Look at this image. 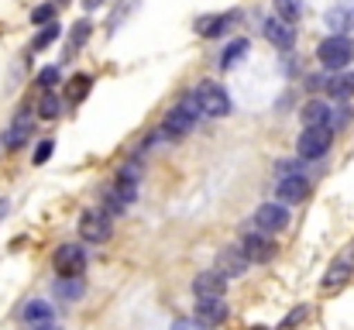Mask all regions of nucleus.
Returning a JSON list of instances; mask_svg holds the SVG:
<instances>
[{"mask_svg": "<svg viewBox=\"0 0 354 330\" xmlns=\"http://www.w3.org/2000/svg\"><path fill=\"white\" fill-rule=\"evenodd\" d=\"M317 59H320L324 69H330V73H344V69L351 66V59H354L351 38H348V35H330V38H324V42L317 45Z\"/></svg>", "mask_w": 354, "mask_h": 330, "instance_id": "f257e3e1", "label": "nucleus"}, {"mask_svg": "<svg viewBox=\"0 0 354 330\" xmlns=\"http://www.w3.org/2000/svg\"><path fill=\"white\" fill-rule=\"evenodd\" d=\"M196 117H200V104H196V97L189 93L183 104H176V107L165 113V120H162V134L165 138H186L189 131H193V124H196Z\"/></svg>", "mask_w": 354, "mask_h": 330, "instance_id": "f03ea898", "label": "nucleus"}, {"mask_svg": "<svg viewBox=\"0 0 354 330\" xmlns=\"http://www.w3.org/2000/svg\"><path fill=\"white\" fill-rule=\"evenodd\" d=\"M193 97L200 104V113H207V117H227L231 113V97L221 83H200Z\"/></svg>", "mask_w": 354, "mask_h": 330, "instance_id": "7ed1b4c3", "label": "nucleus"}, {"mask_svg": "<svg viewBox=\"0 0 354 330\" xmlns=\"http://www.w3.org/2000/svg\"><path fill=\"white\" fill-rule=\"evenodd\" d=\"M330 138H334V131H330V127H306V131L299 134V141H296L299 158H306V162L324 158V155H327V148H330Z\"/></svg>", "mask_w": 354, "mask_h": 330, "instance_id": "20e7f679", "label": "nucleus"}, {"mask_svg": "<svg viewBox=\"0 0 354 330\" xmlns=\"http://www.w3.org/2000/svg\"><path fill=\"white\" fill-rule=\"evenodd\" d=\"M52 265H55L59 279H80L83 268H86V251L76 248V244H62V248H55Z\"/></svg>", "mask_w": 354, "mask_h": 330, "instance_id": "39448f33", "label": "nucleus"}, {"mask_svg": "<svg viewBox=\"0 0 354 330\" xmlns=\"http://www.w3.org/2000/svg\"><path fill=\"white\" fill-rule=\"evenodd\" d=\"M254 223H258V230H265V234L286 230V223H289V210H286L282 203H265V207H258Z\"/></svg>", "mask_w": 354, "mask_h": 330, "instance_id": "423d86ee", "label": "nucleus"}, {"mask_svg": "<svg viewBox=\"0 0 354 330\" xmlns=\"http://www.w3.org/2000/svg\"><path fill=\"white\" fill-rule=\"evenodd\" d=\"M351 275H354V262L348 258V255H341V258H334V262H330V268H327V275H324L320 289H324V293H337Z\"/></svg>", "mask_w": 354, "mask_h": 330, "instance_id": "0eeeda50", "label": "nucleus"}, {"mask_svg": "<svg viewBox=\"0 0 354 330\" xmlns=\"http://www.w3.org/2000/svg\"><path fill=\"white\" fill-rule=\"evenodd\" d=\"M193 293H196V300H221L227 293V279L217 272H200L193 279Z\"/></svg>", "mask_w": 354, "mask_h": 330, "instance_id": "6e6552de", "label": "nucleus"}, {"mask_svg": "<svg viewBox=\"0 0 354 330\" xmlns=\"http://www.w3.org/2000/svg\"><path fill=\"white\" fill-rule=\"evenodd\" d=\"M234 21H237L234 10H227V14H203V17H196V35L200 38H221Z\"/></svg>", "mask_w": 354, "mask_h": 330, "instance_id": "1a4fd4ad", "label": "nucleus"}, {"mask_svg": "<svg viewBox=\"0 0 354 330\" xmlns=\"http://www.w3.org/2000/svg\"><path fill=\"white\" fill-rule=\"evenodd\" d=\"M80 237L90 241V244H104L111 237L107 214H83V220H80Z\"/></svg>", "mask_w": 354, "mask_h": 330, "instance_id": "9d476101", "label": "nucleus"}, {"mask_svg": "<svg viewBox=\"0 0 354 330\" xmlns=\"http://www.w3.org/2000/svg\"><path fill=\"white\" fill-rule=\"evenodd\" d=\"M265 38H268L279 52H289V48L296 45V28L286 24V21H279V17H268V21H265Z\"/></svg>", "mask_w": 354, "mask_h": 330, "instance_id": "9b49d317", "label": "nucleus"}, {"mask_svg": "<svg viewBox=\"0 0 354 330\" xmlns=\"http://www.w3.org/2000/svg\"><path fill=\"white\" fill-rule=\"evenodd\" d=\"M200 327H221L224 320H227V303H221V300H200L196 303V317H193Z\"/></svg>", "mask_w": 354, "mask_h": 330, "instance_id": "f8f14e48", "label": "nucleus"}, {"mask_svg": "<svg viewBox=\"0 0 354 330\" xmlns=\"http://www.w3.org/2000/svg\"><path fill=\"white\" fill-rule=\"evenodd\" d=\"M244 268H248V258H244L241 248H221V255H217V275L237 279V275H244Z\"/></svg>", "mask_w": 354, "mask_h": 330, "instance_id": "ddd939ff", "label": "nucleus"}, {"mask_svg": "<svg viewBox=\"0 0 354 330\" xmlns=\"http://www.w3.org/2000/svg\"><path fill=\"white\" fill-rule=\"evenodd\" d=\"M275 196H279V203H303V200L310 196V183H306L303 176H286V179L279 183Z\"/></svg>", "mask_w": 354, "mask_h": 330, "instance_id": "4468645a", "label": "nucleus"}, {"mask_svg": "<svg viewBox=\"0 0 354 330\" xmlns=\"http://www.w3.org/2000/svg\"><path fill=\"white\" fill-rule=\"evenodd\" d=\"M241 251H244V258H248V262H268V258L275 255V244H272L265 234H244Z\"/></svg>", "mask_w": 354, "mask_h": 330, "instance_id": "2eb2a0df", "label": "nucleus"}, {"mask_svg": "<svg viewBox=\"0 0 354 330\" xmlns=\"http://www.w3.org/2000/svg\"><path fill=\"white\" fill-rule=\"evenodd\" d=\"M31 127H35V124H31V113H28V110H21V113L14 117V124L7 127V134H3V148H10V152H14V148H21V145L28 141Z\"/></svg>", "mask_w": 354, "mask_h": 330, "instance_id": "dca6fc26", "label": "nucleus"}, {"mask_svg": "<svg viewBox=\"0 0 354 330\" xmlns=\"http://www.w3.org/2000/svg\"><path fill=\"white\" fill-rule=\"evenodd\" d=\"M324 24L334 31V35H344L348 28H354V7L351 3H337L324 14Z\"/></svg>", "mask_w": 354, "mask_h": 330, "instance_id": "f3484780", "label": "nucleus"}, {"mask_svg": "<svg viewBox=\"0 0 354 330\" xmlns=\"http://www.w3.org/2000/svg\"><path fill=\"white\" fill-rule=\"evenodd\" d=\"M330 104H324V100H310L306 107L299 110V117H303V127H330Z\"/></svg>", "mask_w": 354, "mask_h": 330, "instance_id": "a211bd4d", "label": "nucleus"}, {"mask_svg": "<svg viewBox=\"0 0 354 330\" xmlns=\"http://www.w3.org/2000/svg\"><path fill=\"white\" fill-rule=\"evenodd\" d=\"M52 293H55V300H62V303H76V300L86 293V286H83V279H55Z\"/></svg>", "mask_w": 354, "mask_h": 330, "instance_id": "6ab92c4d", "label": "nucleus"}, {"mask_svg": "<svg viewBox=\"0 0 354 330\" xmlns=\"http://www.w3.org/2000/svg\"><path fill=\"white\" fill-rule=\"evenodd\" d=\"M324 86H327V93H330L334 100H348V97H354V73H337V76L327 80Z\"/></svg>", "mask_w": 354, "mask_h": 330, "instance_id": "aec40b11", "label": "nucleus"}, {"mask_svg": "<svg viewBox=\"0 0 354 330\" xmlns=\"http://www.w3.org/2000/svg\"><path fill=\"white\" fill-rule=\"evenodd\" d=\"M21 320H28V324H48V320H52V306L41 303V300H31V303L21 310Z\"/></svg>", "mask_w": 354, "mask_h": 330, "instance_id": "412c9836", "label": "nucleus"}, {"mask_svg": "<svg viewBox=\"0 0 354 330\" xmlns=\"http://www.w3.org/2000/svg\"><path fill=\"white\" fill-rule=\"evenodd\" d=\"M272 7H275L279 21H286V24H296L303 14V0H272Z\"/></svg>", "mask_w": 354, "mask_h": 330, "instance_id": "4be33fe9", "label": "nucleus"}, {"mask_svg": "<svg viewBox=\"0 0 354 330\" xmlns=\"http://www.w3.org/2000/svg\"><path fill=\"white\" fill-rule=\"evenodd\" d=\"M90 86H93V80H90V76H76V80H69V90H66L69 104H83V100H86V93H90Z\"/></svg>", "mask_w": 354, "mask_h": 330, "instance_id": "5701e85b", "label": "nucleus"}, {"mask_svg": "<svg viewBox=\"0 0 354 330\" xmlns=\"http://www.w3.org/2000/svg\"><path fill=\"white\" fill-rule=\"evenodd\" d=\"M138 7H141V0H120V3H118V10L111 14V24H107V28H111V35L118 31L120 24H124V21H127V17H131V14H134Z\"/></svg>", "mask_w": 354, "mask_h": 330, "instance_id": "b1692460", "label": "nucleus"}, {"mask_svg": "<svg viewBox=\"0 0 354 330\" xmlns=\"http://www.w3.org/2000/svg\"><path fill=\"white\" fill-rule=\"evenodd\" d=\"M251 45H248V38H234L231 45H227V52H224V59H221V69H231L237 59H244V52H248Z\"/></svg>", "mask_w": 354, "mask_h": 330, "instance_id": "393cba45", "label": "nucleus"}, {"mask_svg": "<svg viewBox=\"0 0 354 330\" xmlns=\"http://www.w3.org/2000/svg\"><path fill=\"white\" fill-rule=\"evenodd\" d=\"M90 31H93V24H90V21H76V28H73V35H69V55L90 42Z\"/></svg>", "mask_w": 354, "mask_h": 330, "instance_id": "a878e982", "label": "nucleus"}, {"mask_svg": "<svg viewBox=\"0 0 354 330\" xmlns=\"http://www.w3.org/2000/svg\"><path fill=\"white\" fill-rule=\"evenodd\" d=\"M55 38H59V24L52 21V24H45V28H41V31L35 35V42H31V48H35V52H41V48H48V45L55 42Z\"/></svg>", "mask_w": 354, "mask_h": 330, "instance_id": "bb28decb", "label": "nucleus"}, {"mask_svg": "<svg viewBox=\"0 0 354 330\" xmlns=\"http://www.w3.org/2000/svg\"><path fill=\"white\" fill-rule=\"evenodd\" d=\"M38 113L45 117V120H52V117H59V97L48 90L45 97H41V104H38Z\"/></svg>", "mask_w": 354, "mask_h": 330, "instance_id": "cd10ccee", "label": "nucleus"}, {"mask_svg": "<svg viewBox=\"0 0 354 330\" xmlns=\"http://www.w3.org/2000/svg\"><path fill=\"white\" fill-rule=\"evenodd\" d=\"M124 207H127V203L120 200V196L114 193V190H107V193H104V214L118 217V214H124Z\"/></svg>", "mask_w": 354, "mask_h": 330, "instance_id": "c85d7f7f", "label": "nucleus"}, {"mask_svg": "<svg viewBox=\"0 0 354 330\" xmlns=\"http://www.w3.org/2000/svg\"><path fill=\"white\" fill-rule=\"evenodd\" d=\"M31 21H35V24H52V21H55V3L35 7V10H31Z\"/></svg>", "mask_w": 354, "mask_h": 330, "instance_id": "c756f323", "label": "nucleus"}, {"mask_svg": "<svg viewBox=\"0 0 354 330\" xmlns=\"http://www.w3.org/2000/svg\"><path fill=\"white\" fill-rule=\"evenodd\" d=\"M55 83H59V69H55V66H48V69H41V73H38V86H41L45 93H48Z\"/></svg>", "mask_w": 354, "mask_h": 330, "instance_id": "7c9ffc66", "label": "nucleus"}, {"mask_svg": "<svg viewBox=\"0 0 354 330\" xmlns=\"http://www.w3.org/2000/svg\"><path fill=\"white\" fill-rule=\"evenodd\" d=\"M52 152H55V141H52V138H45V141L35 148V165H45V162L52 158Z\"/></svg>", "mask_w": 354, "mask_h": 330, "instance_id": "2f4dec72", "label": "nucleus"}, {"mask_svg": "<svg viewBox=\"0 0 354 330\" xmlns=\"http://www.w3.org/2000/svg\"><path fill=\"white\" fill-rule=\"evenodd\" d=\"M303 317H306V306H296L292 313H286V320L279 324V330H292L296 324H299V320H303Z\"/></svg>", "mask_w": 354, "mask_h": 330, "instance_id": "473e14b6", "label": "nucleus"}, {"mask_svg": "<svg viewBox=\"0 0 354 330\" xmlns=\"http://www.w3.org/2000/svg\"><path fill=\"white\" fill-rule=\"evenodd\" d=\"M172 330H207V327H200L196 320H176V324H172Z\"/></svg>", "mask_w": 354, "mask_h": 330, "instance_id": "72a5a7b5", "label": "nucleus"}, {"mask_svg": "<svg viewBox=\"0 0 354 330\" xmlns=\"http://www.w3.org/2000/svg\"><path fill=\"white\" fill-rule=\"evenodd\" d=\"M100 3H104V0H83V7H86V10H97Z\"/></svg>", "mask_w": 354, "mask_h": 330, "instance_id": "f704fd0d", "label": "nucleus"}, {"mask_svg": "<svg viewBox=\"0 0 354 330\" xmlns=\"http://www.w3.org/2000/svg\"><path fill=\"white\" fill-rule=\"evenodd\" d=\"M35 330H59V327H55V324L48 320V324H35Z\"/></svg>", "mask_w": 354, "mask_h": 330, "instance_id": "c9c22d12", "label": "nucleus"}, {"mask_svg": "<svg viewBox=\"0 0 354 330\" xmlns=\"http://www.w3.org/2000/svg\"><path fill=\"white\" fill-rule=\"evenodd\" d=\"M3 214H7V200H0V217H3Z\"/></svg>", "mask_w": 354, "mask_h": 330, "instance_id": "e433bc0d", "label": "nucleus"}, {"mask_svg": "<svg viewBox=\"0 0 354 330\" xmlns=\"http://www.w3.org/2000/svg\"><path fill=\"white\" fill-rule=\"evenodd\" d=\"M66 3H69V0H55V7H66Z\"/></svg>", "mask_w": 354, "mask_h": 330, "instance_id": "4c0bfd02", "label": "nucleus"}, {"mask_svg": "<svg viewBox=\"0 0 354 330\" xmlns=\"http://www.w3.org/2000/svg\"><path fill=\"white\" fill-rule=\"evenodd\" d=\"M251 330H268V327H251Z\"/></svg>", "mask_w": 354, "mask_h": 330, "instance_id": "58836bf2", "label": "nucleus"}]
</instances>
